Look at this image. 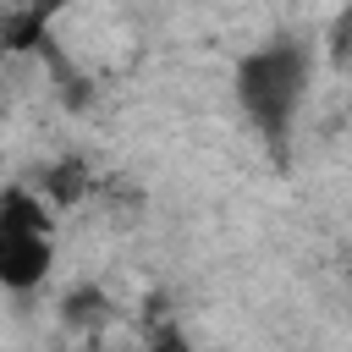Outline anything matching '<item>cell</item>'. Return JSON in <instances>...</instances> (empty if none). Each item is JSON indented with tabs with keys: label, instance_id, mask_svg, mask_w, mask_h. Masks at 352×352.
<instances>
[{
	"label": "cell",
	"instance_id": "cell-1",
	"mask_svg": "<svg viewBox=\"0 0 352 352\" xmlns=\"http://www.w3.org/2000/svg\"><path fill=\"white\" fill-rule=\"evenodd\" d=\"M231 82H236V104L253 121V132L270 138V143H286L292 126H297V116H302V104H308L314 55H308L302 38H286L280 33V38L258 44V50H248L236 60V77Z\"/></svg>",
	"mask_w": 352,
	"mask_h": 352
},
{
	"label": "cell",
	"instance_id": "cell-2",
	"mask_svg": "<svg viewBox=\"0 0 352 352\" xmlns=\"http://www.w3.org/2000/svg\"><path fill=\"white\" fill-rule=\"evenodd\" d=\"M55 270V214L33 187L0 192V286L28 297Z\"/></svg>",
	"mask_w": 352,
	"mask_h": 352
},
{
	"label": "cell",
	"instance_id": "cell-3",
	"mask_svg": "<svg viewBox=\"0 0 352 352\" xmlns=\"http://www.w3.org/2000/svg\"><path fill=\"white\" fill-rule=\"evenodd\" d=\"M88 187V176L77 170V165H55V176H44V192L38 198H55V204H72L77 192Z\"/></svg>",
	"mask_w": 352,
	"mask_h": 352
},
{
	"label": "cell",
	"instance_id": "cell-4",
	"mask_svg": "<svg viewBox=\"0 0 352 352\" xmlns=\"http://www.w3.org/2000/svg\"><path fill=\"white\" fill-rule=\"evenodd\" d=\"M143 352H198V346L187 341V330H176V324H165V330H160V336H154V341H148Z\"/></svg>",
	"mask_w": 352,
	"mask_h": 352
}]
</instances>
